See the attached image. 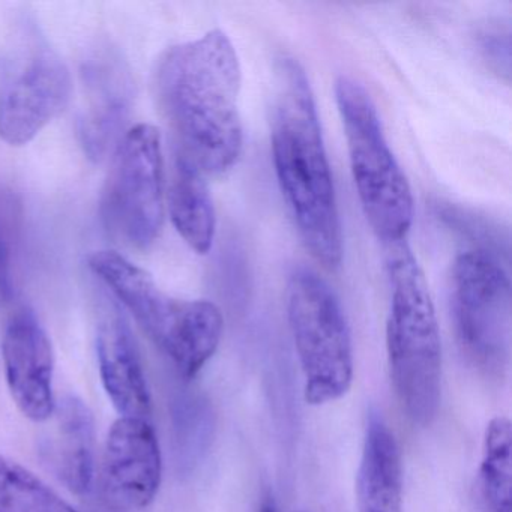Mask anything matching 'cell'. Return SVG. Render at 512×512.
I'll list each match as a JSON object with an SVG mask.
<instances>
[{
    "mask_svg": "<svg viewBox=\"0 0 512 512\" xmlns=\"http://www.w3.org/2000/svg\"><path fill=\"white\" fill-rule=\"evenodd\" d=\"M242 70L220 29L167 50L155 70V94L179 154L205 176L233 169L244 148L239 112Z\"/></svg>",
    "mask_w": 512,
    "mask_h": 512,
    "instance_id": "6da1fadb",
    "label": "cell"
},
{
    "mask_svg": "<svg viewBox=\"0 0 512 512\" xmlns=\"http://www.w3.org/2000/svg\"><path fill=\"white\" fill-rule=\"evenodd\" d=\"M271 145L278 185L305 248L320 265L337 269L343 232L334 179L310 80L293 58L277 65Z\"/></svg>",
    "mask_w": 512,
    "mask_h": 512,
    "instance_id": "7a4b0ae2",
    "label": "cell"
},
{
    "mask_svg": "<svg viewBox=\"0 0 512 512\" xmlns=\"http://www.w3.org/2000/svg\"><path fill=\"white\" fill-rule=\"evenodd\" d=\"M391 286L386 349L395 394L419 427L436 419L442 397V343L430 290L406 241L383 245Z\"/></svg>",
    "mask_w": 512,
    "mask_h": 512,
    "instance_id": "3957f363",
    "label": "cell"
},
{
    "mask_svg": "<svg viewBox=\"0 0 512 512\" xmlns=\"http://www.w3.org/2000/svg\"><path fill=\"white\" fill-rule=\"evenodd\" d=\"M88 265L184 379L196 377L217 352L224 320L214 302L167 295L148 271L116 251H95L88 257Z\"/></svg>",
    "mask_w": 512,
    "mask_h": 512,
    "instance_id": "277c9868",
    "label": "cell"
},
{
    "mask_svg": "<svg viewBox=\"0 0 512 512\" xmlns=\"http://www.w3.org/2000/svg\"><path fill=\"white\" fill-rule=\"evenodd\" d=\"M350 170L365 218L383 245L406 241L413 221V196L367 89L352 77L335 83Z\"/></svg>",
    "mask_w": 512,
    "mask_h": 512,
    "instance_id": "5b68a950",
    "label": "cell"
},
{
    "mask_svg": "<svg viewBox=\"0 0 512 512\" xmlns=\"http://www.w3.org/2000/svg\"><path fill=\"white\" fill-rule=\"evenodd\" d=\"M287 319L304 374L305 401L340 400L353 382L349 323L334 290L313 269L299 266L287 284Z\"/></svg>",
    "mask_w": 512,
    "mask_h": 512,
    "instance_id": "8992f818",
    "label": "cell"
},
{
    "mask_svg": "<svg viewBox=\"0 0 512 512\" xmlns=\"http://www.w3.org/2000/svg\"><path fill=\"white\" fill-rule=\"evenodd\" d=\"M101 215L113 238L148 250L164 223L161 134L148 124L131 128L119 145L104 188Z\"/></svg>",
    "mask_w": 512,
    "mask_h": 512,
    "instance_id": "52a82bcc",
    "label": "cell"
},
{
    "mask_svg": "<svg viewBox=\"0 0 512 512\" xmlns=\"http://www.w3.org/2000/svg\"><path fill=\"white\" fill-rule=\"evenodd\" d=\"M452 310L461 346L485 370L505 365L511 346V283L497 256L461 253L452 266Z\"/></svg>",
    "mask_w": 512,
    "mask_h": 512,
    "instance_id": "ba28073f",
    "label": "cell"
},
{
    "mask_svg": "<svg viewBox=\"0 0 512 512\" xmlns=\"http://www.w3.org/2000/svg\"><path fill=\"white\" fill-rule=\"evenodd\" d=\"M70 68L47 46L8 62L0 77V139L25 146L55 121L73 98Z\"/></svg>",
    "mask_w": 512,
    "mask_h": 512,
    "instance_id": "9c48e42d",
    "label": "cell"
},
{
    "mask_svg": "<svg viewBox=\"0 0 512 512\" xmlns=\"http://www.w3.org/2000/svg\"><path fill=\"white\" fill-rule=\"evenodd\" d=\"M163 458L148 419L119 418L107 434L101 460V494L110 508L130 512L148 508L160 490Z\"/></svg>",
    "mask_w": 512,
    "mask_h": 512,
    "instance_id": "30bf717a",
    "label": "cell"
},
{
    "mask_svg": "<svg viewBox=\"0 0 512 512\" xmlns=\"http://www.w3.org/2000/svg\"><path fill=\"white\" fill-rule=\"evenodd\" d=\"M5 377L14 403L34 422H46L55 412V356L52 341L31 310L13 316L2 340Z\"/></svg>",
    "mask_w": 512,
    "mask_h": 512,
    "instance_id": "8fae6325",
    "label": "cell"
},
{
    "mask_svg": "<svg viewBox=\"0 0 512 512\" xmlns=\"http://www.w3.org/2000/svg\"><path fill=\"white\" fill-rule=\"evenodd\" d=\"M101 382L122 418L151 421L152 400L142 359L130 326L121 314L107 316L97 335Z\"/></svg>",
    "mask_w": 512,
    "mask_h": 512,
    "instance_id": "7c38bea8",
    "label": "cell"
},
{
    "mask_svg": "<svg viewBox=\"0 0 512 512\" xmlns=\"http://www.w3.org/2000/svg\"><path fill=\"white\" fill-rule=\"evenodd\" d=\"M55 430L41 442V457L56 478L74 494L89 493L95 478L97 430L92 410L79 397L56 403Z\"/></svg>",
    "mask_w": 512,
    "mask_h": 512,
    "instance_id": "4fadbf2b",
    "label": "cell"
},
{
    "mask_svg": "<svg viewBox=\"0 0 512 512\" xmlns=\"http://www.w3.org/2000/svg\"><path fill=\"white\" fill-rule=\"evenodd\" d=\"M358 512H401L403 469L394 433L380 413L371 412L356 479Z\"/></svg>",
    "mask_w": 512,
    "mask_h": 512,
    "instance_id": "5bb4252c",
    "label": "cell"
},
{
    "mask_svg": "<svg viewBox=\"0 0 512 512\" xmlns=\"http://www.w3.org/2000/svg\"><path fill=\"white\" fill-rule=\"evenodd\" d=\"M88 106L80 119V137L89 158H104L119 136L130 107L127 74L118 62L86 71ZM85 85V86H86Z\"/></svg>",
    "mask_w": 512,
    "mask_h": 512,
    "instance_id": "9a60e30c",
    "label": "cell"
},
{
    "mask_svg": "<svg viewBox=\"0 0 512 512\" xmlns=\"http://www.w3.org/2000/svg\"><path fill=\"white\" fill-rule=\"evenodd\" d=\"M167 208L176 232L197 254H208L214 244V202L206 176L187 158L176 152L170 173Z\"/></svg>",
    "mask_w": 512,
    "mask_h": 512,
    "instance_id": "2e32d148",
    "label": "cell"
},
{
    "mask_svg": "<svg viewBox=\"0 0 512 512\" xmlns=\"http://www.w3.org/2000/svg\"><path fill=\"white\" fill-rule=\"evenodd\" d=\"M511 422L496 416L487 425L479 467V493L488 512H511Z\"/></svg>",
    "mask_w": 512,
    "mask_h": 512,
    "instance_id": "e0dca14e",
    "label": "cell"
},
{
    "mask_svg": "<svg viewBox=\"0 0 512 512\" xmlns=\"http://www.w3.org/2000/svg\"><path fill=\"white\" fill-rule=\"evenodd\" d=\"M0 512H79L34 472L0 455Z\"/></svg>",
    "mask_w": 512,
    "mask_h": 512,
    "instance_id": "ac0fdd59",
    "label": "cell"
},
{
    "mask_svg": "<svg viewBox=\"0 0 512 512\" xmlns=\"http://www.w3.org/2000/svg\"><path fill=\"white\" fill-rule=\"evenodd\" d=\"M479 50L485 61L499 76L509 77L511 71V32L509 29L488 28L479 35Z\"/></svg>",
    "mask_w": 512,
    "mask_h": 512,
    "instance_id": "d6986e66",
    "label": "cell"
},
{
    "mask_svg": "<svg viewBox=\"0 0 512 512\" xmlns=\"http://www.w3.org/2000/svg\"><path fill=\"white\" fill-rule=\"evenodd\" d=\"M13 296V278H11L10 247L4 236L0 235V301H8Z\"/></svg>",
    "mask_w": 512,
    "mask_h": 512,
    "instance_id": "ffe728a7",
    "label": "cell"
},
{
    "mask_svg": "<svg viewBox=\"0 0 512 512\" xmlns=\"http://www.w3.org/2000/svg\"><path fill=\"white\" fill-rule=\"evenodd\" d=\"M260 512H278L277 505H275V500L272 499L271 496L266 497V499L263 500Z\"/></svg>",
    "mask_w": 512,
    "mask_h": 512,
    "instance_id": "44dd1931",
    "label": "cell"
},
{
    "mask_svg": "<svg viewBox=\"0 0 512 512\" xmlns=\"http://www.w3.org/2000/svg\"><path fill=\"white\" fill-rule=\"evenodd\" d=\"M296 512H304V511H296Z\"/></svg>",
    "mask_w": 512,
    "mask_h": 512,
    "instance_id": "7402d4cb",
    "label": "cell"
}]
</instances>
